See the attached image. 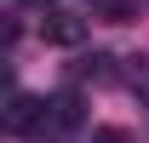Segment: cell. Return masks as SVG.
Segmentation results:
<instances>
[{
  "label": "cell",
  "instance_id": "cell-1",
  "mask_svg": "<svg viewBox=\"0 0 149 143\" xmlns=\"http://www.w3.org/2000/svg\"><path fill=\"white\" fill-rule=\"evenodd\" d=\"M52 126V115H46V97H29V92H12V103H6V132H17V137H29V132H46Z\"/></svg>",
  "mask_w": 149,
  "mask_h": 143
},
{
  "label": "cell",
  "instance_id": "cell-2",
  "mask_svg": "<svg viewBox=\"0 0 149 143\" xmlns=\"http://www.w3.org/2000/svg\"><path fill=\"white\" fill-rule=\"evenodd\" d=\"M80 35H86V23L69 17V12H46L40 17V40H52V46H80Z\"/></svg>",
  "mask_w": 149,
  "mask_h": 143
},
{
  "label": "cell",
  "instance_id": "cell-3",
  "mask_svg": "<svg viewBox=\"0 0 149 143\" xmlns=\"http://www.w3.org/2000/svg\"><path fill=\"white\" fill-rule=\"evenodd\" d=\"M46 115H52L57 132H63V126H80V97H74V92H57V97H46Z\"/></svg>",
  "mask_w": 149,
  "mask_h": 143
},
{
  "label": "cell",
  "instance_id": "cell-4",
  "mask_svg": "<svg viewBox=\"0 0 149 143\" xmlns=\"http://www.w3.org/2000/svg\"><path fill=\"white\" fill-rule=\"evenodd\" d=\"M80 80H97V86H103V80H115V57H109V52L80 57Z\"/></svg>",
  "mask_w": 149,
  "mask_h": 143
},
{
  "label": "cell",
  "instance_id": "cell-5",
  "mask_svg": "<svg viewBox=\"0 0 149 143\" xmlns=\"http://www.w3.org/2000/svg\"><path fill=\"white\" fill-rule=\"evenodd\" d=\"M97 12H103V23H132L138 17V0H97Z\"/></svg>",
  "mask_w": 149,
  "mask_h": 143
},
{
  "label": "cell",
  "instance_id": "cell-6",
  "mask_svg": "<svg viewBox=\"0 0 149 143\" xmlns=\"http://www.w3.org/2000/svg\"><path fill=\"white\" fill-rule=\"evenodd\" d=\"M92 143H138V137H132L126 126H97V132H92Z\"/></svg>",
  "mask_w": 149,
  "mask_h": 143
},
{
  "label": "cell",
  "instance_id": "cell-7",
  "mask_svg": "<svg viewBox=\"0 0 149 143\" xmlns=\"http://www.w3.org/2000/svg\"><path fill=\"white\" fill-rule=\"evenodd\" d=\"M29 6H40V12H46V6H52V0H29Z\"/></svg>",
  "mask_w": 149,
  "mask_h": 143
},
{
  "label": "cell",
  "instance_id": "cell-8",
  "mask_svg": "<svg viewBox=\"0 0 149 143\" xmlns=\"http://www.w3.org/2000/svg\"><path fill=\"white\" fill-rule=\"evenodd\" d=\"M52 143H69V137H52Z\"/></svg>",
  "mask_w": 149,
  "mask_h": 143
}]
</instances>
